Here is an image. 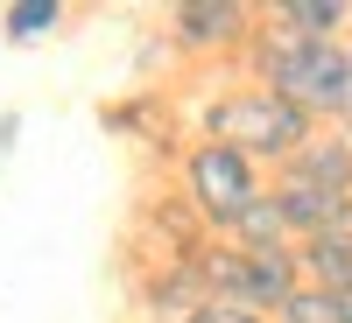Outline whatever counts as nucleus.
<instances>
[{"label":"nucleus","instance_id":"nucleus-1","mask_svg":"<svg viewBox=\"0 0 352 323\" xmlns=\"http://www.w3.org/2000/svg\"><path fill=\"white\" fill-rule=\"evenodd\" d=\"M247 56H254V77L268 84V92L303 106L310 120L352 127V43H296V36L261 28Z\"/></svg>","mask_w":352,"mask_h":323},{"label":"nucleus","instance_id":"nucleus-2","mask_svg":"<svg viewBox=\"0 0 352 323\" xmlns=\"http://www.w3.org/2000/svg\"><path fill=\"white\" fill-rule=\"evenodd\" d=\"M197 120H204V141H226L247 162H275V169H289L317 141V120L303 106H289L282 92H268V84H240V92L204 99Z\"/></svg>","mask_w":352,"mask_h":323},{"label":"nucleus","instance_id":"nucleus-3","mask_svg":"<svg viewBox=\"0 0 352 323\" xmlns=\"http://www.w3.org/2000/svg\"><path fill=\"white\" fill-rule=\"evenodd\" d=\"M261 197H268L261 162H247L240 148H226V141H197V148L184 155V204L204 218V232H219V239H226Z\"/></svg>","mask_w":352,"mask_h":323},{"label":"nucleus","instance_id":"nucleus-4","mask_svg":"<svg viewBox=\"0 0 352 323\" xmlns=\"http://www.w3.org/2000/svg\"><path fill=\"white\" fill-rule=\"evenodd\" d=\"M169 21V43L190 49V56H226V49H254L261 36V14L240 8V0H176V8L162 14Z\"/></svg>","mask_w":352,"mask_h":323},{"label":"nucleus","instance_id":"nucleus-5","mask_svg":"<svg viewBox=\"0 0 352 323\" xmlns=\"http://www.w3.org/2000/svg\"><path fill=\"white\" fill-rule=\"evenodd\" d=\"M282 204V225H289V239H324V232H352V197L345 190H310V183H289V176H275V190Z\"/></svg>","mask_w":352,"mask_h":323},{"label":"nucleus","instance_id":"nucleus-6","mask_svg":"<svg viewBox=\"0 0 352 323\" xmlns=\"http://www.w3.org/2000/svg\"><path fill=\"white\" fill-rule=\"evenodd\" d=\"M141 302H148V316H162V323H184L190 309H204L212 288H204V274H197V253H176V260L162 253V267L148 274Z\"/></svg>","mask_w":352,"mask_h":323},{"label":"nucleus","instance_id":"nucleus-7","mask_svg":"<svg viewBox=\"0 0 352 323\" xmlns=\"http://www.w3.org/2000/svg\"><path fill=\"white\" fill-rule=\"evenodd\" d=\"M261 21H268L275 36H296V43H345L352 0H275Z\"/></svg>","mask_w":352,"mask_h":323},{"label":"nucleus","instance_id":"nucleus-8","mask_svg":"<svg viewBox=\"0 0 352 323\" xmlns=\"http://www.w3.org/2000/svg\"><path fill=\"white\" fill-rule=\"evenodd\" d=\"M282 176H289V183H310V190H345V197H352V134H345V127H338V134L317 127V141H310Z\"/></svg>","mask_w":352,"mask_h":323},{"label":"nucleus","instance_id":"nucleus-9","mask_svg":"<svg viewBox=\"0 0 352 323\" xmlns=\"http://www.w3.org/2000/svg\"><path fill=\"white\" fill-rule=\"evenodd\" d=\"M303 281L324 288V296H352V232H324V239H303Z\"/></svg>","mask_w":352,"mask_h":323},{"label":"nucleus","instance_id":"nucleus-10","mask_svg":"<svg viewBox=\"0 0 352 323\" xmlns=\"http://www.w3.org/2000/svg\"><path fill=\"white\" fill-rule=\"evenodd\" d=\"M71 21L64 0H0V43H50Z\"/></svg>","mask_w":352,"mask_h":323},{"label":"nucleus","instance_id":"nucleus-11","mask_svg":"<svg viewBox=\"0 0 352 323\" xmlns=\"http://www.w3.org/2000/svg\"><path fill=\"white\" fill-rule=\"evenodd\" d=\"M226 239H232V246H247V253H261V246H296V239H289V225H282V204H275V197H261L254 211L226 232Z\"/></svg>","mask_w":352,"mask_h":323},{"label":"nucleus","instance_id":"nucleus-12","mask_svg":"<svg viewBox=\"0 0 352 323\" xmlns=\"http://www.w3.org/2000/svg\"><path fill=\"white\" fill-rule=\"evenodd\" d=\"M275 323H345V296H324V288H310V281H303Z\"/></svg>","mask_w":352,"mask_h":323},{"label":"nucleus","instance_id":"nucleus-13","mask_svg":"<svg viewBox=\"0 0 352 323\" xmlns=\"http://www.w3.org/2000/svg\"><path fill=\"white\" fill-rule=\"evenodd\" d=\"M184 323H275V316H261V309H247V302H226V296H212L204 309H190Z\"/></svg>","mask_w":352,"mask_h":323},{"label":"nucleus","instance_id":"nucleus-14","mask_svg":"<svg viewBox=\"0 0 352 323\" xmlns=\"http://www.w3.org/2000/svg\"><path fill=\"white\" fill-rule=\"evenodd\" d=\"M14 141H21V112H0V162L14 155Z\"/></svg>","mask_w":352,"mask_h":323},{"label":"nucleus","instance_id":"nucleus-15","mask_svg":"<svg viewBox=\"0 0 352 323\" xmlns=\"http://www.w3.org/2000/svg\"><path fill=\"white\" fill-rule=\"evenodd\" d=\"M345 323H352V296H345Z\"/></svg>","mask_w":352,"mask_h":323}]
</instances>
